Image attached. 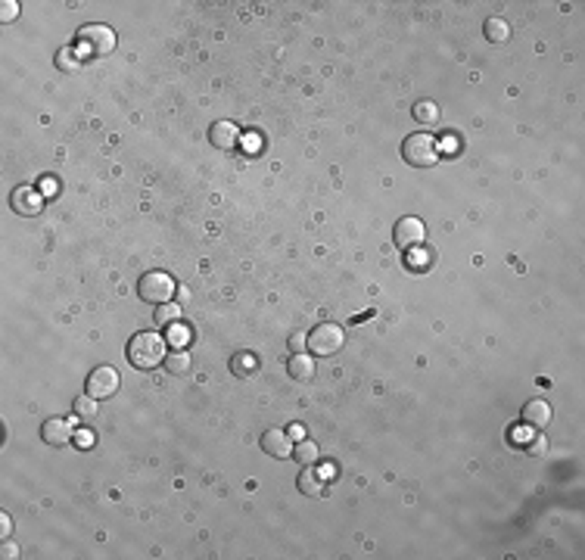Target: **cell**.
<instances>
[{"instance_id": "cell-1", "label": "cell", "mask_w": 585, "mask_h": 560, "mask_svg": "<svg viewBox=\"0 0 585 560\" xmlns=\"http://www.w3.org/2000/svg\"><path fill=\"white\" fill-rule=\"evenodd\" d=\"M165 355H169V346H165V340L159 333H134L131 342H128V361L134 364L137 371H153L159 364L165 361Z\"/></svg>"}, {"instance_id": "cell-2", "label": "cell", "mask_w": 585, "mask_h": 560, "mask_svg": "<svg viewBox=\"0 0 585 560\" xmlns=\"http://www.w3.org/2000/svg\"><path fill=\"white\" fill-rule=\"evenodd\" d=\"M402 159L411 168H433L439 162V147L430 134H408L402 143Z\"/></svg>"}, {"instance_id": "cell-3", "label": "cell", "mask_w": 585, "mask_h": 560, "mask_svg": "<svg viewBox=\"0 0 585 560\" xmlns=\"http://www.w3.org/2000/svg\"><path fill=\"white\" fill-rule=\"evenodd\" d=\"M346 346V330L339 324H317L312 333H308V352L321 358H330L336 352H343Z\"/></svg>"}, {"instance_id": "cell-4", "label": "cell", "mask_w": 585, "mask_h": 560, "mask_svg": "<svg viewBox=\"0 0 585 560\" xmlns=\"http://www.w3.org/2000/svg\"><path fill=\"white\" fill-rule=\"evenodd\" d=\"M137 293H140L143 302L165 305V302H171V296H175V280L165 274V271H150V274L140 277Z\"/></svg>"}, {"instance_id": "cell-5", "label": "cell", "mask_w": 585, "mask_h": 560, "mask_svg": "<svg viewBox=\"0 0 585 560\" xmlns=\"http://www.w3.org/2000/svg\"><path fill=\"white\" fill-rule=\"evenodd\" d=\"M78 50L88 56H110L115 50V32L106 25H84L78 32Z\"/></svg>"}, {"instance_id": "cell-6", "label": "cell", "mask_w": 585, "mask_h": 560, "mask_svg": "<svg viewBox=\"0 0 585 560\" xmlns=\"http://www.w3.org/2000/svg\"><path fill=\"white\" fill-rule=\"evenodd\" d=\"M119 383H121L119 371H112L110 364H100V368H93L91 377H88V396H93L97 401L112 399L115 392H119Z\"/></svg>"}, {"instance_id": "cell-7", "label": "cell", "mask_w": 585, "mask_h": 560, "mask_svg": "<svg viewBox=\"0 0 585 560\" xmlns=\"http://www.w3.org/2000/svg\"><path fill=\"white\" fill-rule=\"evenodd\" d=\"M423 236H427V227H423L421 218H402L399 225H395V246L399 249H417L423 243Z\"/></svg>"}, {"instance_id": "cell-8", "label": "cell", "mask_w": 585, "mask_h": 560, "mask_svg": "<svg viewBox=\"0 0 585 560\" xmlns=\"http://www.w3.org/2000/svg\"><path fill=\"white\" fill-rule=\"evenodd\" d=\"M262 451L271 458H277V461H284V458H293V439L287 429H265L262 436Z\"/></svg>"}, {"instance_id": "cell-9", "label": "cell", "mask_w": 585, "mask_h": 560, "mask_svg": "<svg viewBox=\"0 0 585 560\" xmlns=\"http://www.w3.org/2000/svg\"><path fill=\"white\" fill-rule=\"evenodd\" d=\"M41 439H44L47 445H53V448H63V445H69L72 439H75V427L63 418L44 420V427H41Z\"/></svg>"}, {"instance_id": "cell-10", "label": "cell", "mask_w": 585, "mask_h": 560, "mask_svg": "<svg viewBox=\"0 0 585 560\" xmlns=\"http://www.w3.org/2000/svg\"><path fill=\"white\" fill-rule=\"evenodd\" d=\"M13 209L19 215H25V218H32V215H38L44 209V196H41V190H34V187H16V190H13Z\"/></svg>"}, {"instance_id": "cell-11", "label": "cell", "mask_w": 585, "mask_h": 560, "mask_svg": "<svg viewBox=\"0 0 585 560\" xmlns=\"http://www.w3.org/2000/svg\"><path fill=\"white\" fill-rule=\"evenodd\" d=\"M240 128L234 125V121H215L212 128H209V140H212V147L218 149H237L240 147Z\"/></svg>"}, {"instance_id": "cell-12", "label": "cell", "mask_w": 585, "mask_h": 560, "mask_svg": "<svg viewBox=\"0 0 585 560\" xmlns=\"http://www.w3.org/2000/svg\"><path fill=\"white\" fill-rule=\"evenodd\" d=\"M523 423L526 427H532V429H545L548 423H551V405H548L545 399H532V401H526L523 405Z\"/></svg>"}, {"instance_id": "cell-13", "label": "cell", "mask_w": 585, "mask_h": 560, "mask_svg": "<svg viewBox=\"0 0 585 560\" xmlns=\"http://www.w3.org/2000/svg\"><path fill=\"white\" fill-rule=\"evenodd\" d=\"M287 373H290L296 383H308L315 377V358L305 355V352H293V358L287 361Z\"/></svg>"}, {"instance_id": "cell-14", "label": "cell", "mask_w": 585, "mask_h": 560, "mask_svg": "<svg viewBox=\"0 0 585 560\" xmlns=\"http://www.w3.org/2000/svg\"><path fill=\"white\" fill-rule=\"evenodd\" d=\"M256 371H258V355H256V352H237V355L230 358V373H234V377L249 380V377H256Z\"/></svg>"}, {"instance_id": "cell-15", "label": "cell", "mask_w": 585, "mask_h": 560, "mask_svg": "<svg viewBox=\"0 0 585 560\" xmlns=\"http://www.w3.org/2000/svg\"><path fill=\"white\" fill-rule=\"evenodd\" d=\"M296 486H299V492L308 495V498H317V495H324V479L317 476V470H312V467H305V470L299 473Z\"/></svg>"}, {"instance_id": "cell-16", "label": "cell", "mask_w": 585, "mask_h": 560, "mask_svg": "<svg viewBox=\"0 0 585 560\" xmlns=\"http://www.w3.org/2000/svg\"><path fill=\"white\" fill-rule=\"evenodd\" d=\"M162 364H165V371H169V373H175V377H184V373H190V364L193 361H190V355H187L184 349H171L169 355H165Z\"/></svg>"}, {"instance_id": "cell-17", "label": "cell", "mask_w": 585, "mask_h": 560, "mask_svg": "<svg viewBox=\"0 0 585 560\" xmlns=\"http://www.w3.org/2000/svg\"><path fill=\"white\" fill-rule=\"evenodd\" d=\"M293 458H296V461H299L302 467H315L317 461H321V451H317V442H312V439L296 442V445H293Z\"/></svg>"}, {"instance_id": "cell-18", "label": "cell", "mask_w": 585, "mask_h": 560, "mask_svg": "<svg viewBox=\"0 0 585 560\" xmlns=\"http://www.w3.org/2000/svg\"><path fill=\"white\" fill-rule=\"evenodd\" d=\"M411 116H414L417 125H436L439 121V106L433 100H421V103L411 106Z\"/></svg>"}, {"instance_id": "cell-19", "label": "cell", "mask_w": 585, "mask_h": 560, "mask_svg": "<svg viewBox=\"0 0 585 560\" xmlns=\"http://www.w3.org/2000/svg\"><path fill=\"white\" fill-rule=\"evenodd\" d=\"M482 32H486V38L492 41V44H504V41L511 38V25L504 22V19H486Z\"/></svg>"}, {"instance_id": "cell-20", "label": "cell", "mask_w": 585, "mask_h": 560, "mask_svg": "<svg viewBox=\"0 0 585 560\" xmlns=\"http://www.w3.org/2000/svg\"><path fill=\"white\" fill-rule=\"evenodd\" d=\"M153 321H156L159 327H171V324H178V321H180V305H175V302L156 305V314H153Z\"/></svg>"}, {"instance_id": "cell-21", "label": "cell", "mask_w": 585, "mask_h": 560, "mask_svg": "<svg viewBox=\"0 0 585 560\" xmlns=\"http://www.w3.org/2000/svg\"><path fill=\"white\" fill-rule=\"evenodd\" d=\"M97 411H100V405H97V399H93V396H78L75 399V414L81 420L91 423L93 418H97Z\"/></svg>"}, {"instance_id": "cell-22", "label": "cell", "mask_w": 585, "mask_h": 560, "mask_svg": "<svg viewBox=\"0 0 585 560\" xmlns=\"http://www.w3.org/2000/svg\"><path fill=\"white\" fill-rule=\"evenodd\" d=\"M78 66H81V56H78L75 50L63 47L60 53H56V69L60 72H78Z\"/></svg>"}, {"instance_id": "cell-23", "label": "cell", "mask_w": 585, "mask_h": 560, "mask_svg": "<svg viewBox=\"0 0 585 560\" xmlns=\"http://www.w3.org/2000/svg\"><path fill=\"white\" fill-rule=\"evenodd\" d=\"M190 336H193V333H190V327H184V324H171V327H169V342H171L175 349H184L187 342H190Z\"/></svg>"}, {"instance_id": "cell-24", "label": "cell", "mask_w": 585, "mask_h": 560, "mask_svg": "<svg viewBox=\"0 0 585 560\" xmlns=\"http://www.w3.org/2000/svg\"><path fill=\"white\" fill-rule=\"evenodd\" d=\"M430 265H433V258H430L427 249H421V246H417V249H411V255H408V268H421V271H427Z\"/></svg>"}, {"instance_id": "cell-25", "label": "cell", "mask_w": 585, "mask_h": 560, "mask_svg": "<svg viewBox=\"0 0 585 560\" xmlns=\"http://www.w3.org/2000/svg\"><path fill=\"white\" fill-rule=\"evenodd\" d=\"M287 346H290V352H305L308 349V336L305 333H293Z\"/></svg>"}, {"instance_id": "cell-26", "label": "cell", "mask_w": 585, "mask_h": 560, "mask_svg": "<svg viewBox=\"0 0 585 560\" xmlns=\"http://www.w3.org/2000/svg\"><path fill=\"white\" fill-rule=\"evenodd\" d=\"M13 535V520L10 514H0V538H10Z\"/></svg>"}, {"instance_id": "cell-27", "label": "cell", "mask_w": 585, "mask_h": 560, "mask_svg": "<svg viewBox=\"0 0 585 560\" xmlns=\"http://www.w3.org/2000/svg\"><path fill=\"white\" fill-rule=\"evenodd\" d=\"M526 451H530V455H545V439H532V442H526Z\"/></svg>"}, {"instance_id": "cell-28", "label": "cell", "mask_w": 585, "mask_h": 560, "mask_svg": "<svg viewBox=\"0 0 585 560\" xmlns=\"http://www.w3.org/2000/svg\"><path fill=\"white\" fill-rule=\"evenodd\" d=\"M16 10H19V6L13 4V0H6V4H4V22H10V19L16 16Z\"/></svg>"}, {"instance_id": "cell-29", "label": "cell", "mask_w": 585, "mask_h": 560, "mask_svg": "<svg viewBox=\"0 0 585 560\" xmlns=\"http://www.w3.org/2000/svg\"><path fill=\"white\" fill-rule=\"evenodd\" d=\"M19 548H13V545H4V557H16Z\"/></svg>"}]
</instances>
